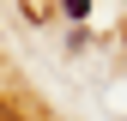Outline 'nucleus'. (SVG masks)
Masks as SVG:
<instances>
[{
    "instance_id": "f03ea898",
    "label": "nucleus",
    "mask_w": 127,
    "mask_h": 121,
    "mask_svg": "<svg viewBox=\"0 0 127 121\" xmlns=\"http://www.w3.org/2000/svg\"><path fill=\"white\" fill-rule=\"evenodd\" d=\"M0 121H18V115H12V109H6V103H0Z\"/></svg>"
},
{
    "instance_id": "f257e3e1",
    "label": "nucleus",
    "mask_w": 127,
    "mask_h": 121,
    "mask_svg": "<svg viewBox=\"0 0 127 121\" xmlns=\"http://www.w3.org/2000/svg\"><path fill=\"white\" fill-rule=\"evenodd\" d=\"M61 6H67L73 18H85V12H91V0H61Z\"/></svg>"
}]
</instances>
